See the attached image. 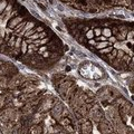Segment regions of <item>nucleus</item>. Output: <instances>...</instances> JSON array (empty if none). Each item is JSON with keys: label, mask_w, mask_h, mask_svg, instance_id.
<instances>
[{"label": "nucleus", "mask_w": 134, "mask_h": 134, "mask_svg": "<svg viewBox=\"0 0 134 134\" xmlns=\"http://www.w3.org/2000/svg\"><path fill=\"white\" fill-rule=\"evenodd\" d=\"M91 117L94 122H99L102 120V113H100L99 110H96V111H92L91 113Z\"/></svg>", "instance_id": "obj_3"}, {"label": "nucleus", "mask_w": 134, "mask_h": 134, "mask_svg": "<svg viewBox=\"0 0 134 134\" xmlns=\"http://www.w3.org/2000/svg\"><path fill=\"white\" fill-rule=\"evenodd\" d=\"M41 133V127L38 126V125H35V126H32L30 130H29L28 134H40Z\"/></svg>", "instance_id": "obj_5"}, {"label": "nucleus", "mask_w": 134, "mask_h": 134, "mask_svg": "<svg viewBox=\"0 0 134 134\" xmlns=\"http://www.w3.org/2000/svg\"><path fill=\"white\" fill-rule=\"evenodd\" d=\"M110 134H115V133H113V132H112V133H110Z\"/></svg>", "instance_id": "obj_7"}, {"label": "nucleus", "mask_w": 134, "mask_h": 134, "mask_svg": "<svg viewBox=\"0 0 134 134\" xmlns=\"http://www.w3.org/2000/svg\"><path fill=\"white\" fill-rule=\"evenodd\" d=\"M70 134H75V133H74V132H73V133H70Z\"/></svg>", "instance_id": "obj_8"}, {"label": "nucleus", "mask_w": 134, "mask_h": 134, "mask_svg": "<svg viewBox=\"0 0 134 134\" xmlns=\"http://www.w3.org/2000/svg\"><path fill=\"white\" fill-rule=\"evenodd\" d=\"M52 114H53V116L55 117L56 120L59 119L60 115H62V105H60V104H59V105H56V107L53 110Z\"/></svg>", "instance_id": "obj_4"}, {"label": "nucleus", "mask_w": 134, "mask_h": 134, "mask_svg": "<svg viewBox=\"0 0 134 134\" xmlns=\"http://www.w3.org/2000/svg\"><path fill=\"white\" fill-rule=\"evenodd\" d=\"M82 134H91L92 133V124L90 122H85L82 124Z\"/></svg>", "instance_id": "obj_2"}, {"label": "nucleus", "mask_w": 134, "mask_h": 134, "mask_svg": "<svg viewBox=\"0 0 134 134\" xmlns=\"http://www.w3.org/2000/svg\"><path fill=\"white\" fill-rule=\"evenodd\" d=\"M98 130L102 134H110L113 132V127L110 124V122L106 120H100L98 124Z\"/></svg>", "instance_id": "obj_1"}, {"label": "nucleus", "mask_w": 134, "mask_h": 134, "mask_svg": "<svg viewBox=\"0 0 134 134\" xmlns=\"http://www.w3.org/2000/svg\"><path fill=\"white\" fill-rule=\"evenodd\" d=\"M60 124H63V125H65V126H67V125H69V124H70V122H69V120H68V119H64V120H62V121H60Z\"/></svg>", "instance_id": "obj_6"}]
</instances>
